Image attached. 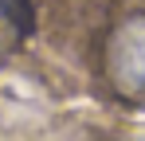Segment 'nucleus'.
Returning <instances> with one entry per match:
<instances>
[{
  "label": "nucleus",
  "instance_id": "f257e3e1",
  "mask_svg": "<svg viewBox=\"0 0 145 141\" xmlns=\"http://www.w3.org/2000/svg\"><path fill=\"white\" fill-rule=\"evenodd\" d=\"M106 63H110V78L121 94L145 98V16H129L110 35Z\"/></svg>",
  "mask_w": 145,
  "mask_h": 141
},
{
  "label": "nucleus",
  "instance_id": "f03ea898",
  "mask_svg": "<svg viewBox=\"0 0 145 141\" xmlns=\"http://www.w3.org/2000/svg\"><path fill=\"white\" fill-rule=\"evenodd\" d=\"M0 16L16 31H31V4L27 0H0Z\"/></svg>",
  "mask_w": 145,
  "mask_h": 141
}]
</instances>
